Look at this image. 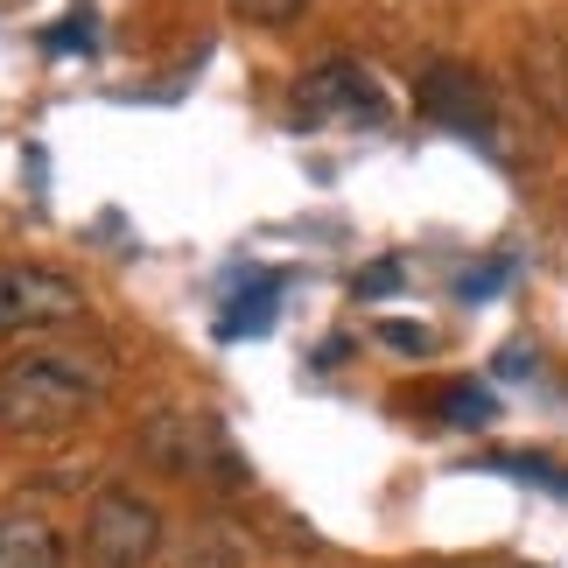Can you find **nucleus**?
<instances>
[{"label":"nucleus","mask_w":568,"mask_h":568,"mask_svg":"<svg viewBox=\"0 0 568 568\" xmlns=\"http://www.w3.org/2000/svg\"><path fill=\"white\" fill-rule=\"evenodd\" d=\"M295 113L310 126H386V92L379 78L352 57H331L295 84Z\"/></svg>","instance_id":"3"},{"label":"nucleus","mask_w":568,"mask_h":568,"mask_svg":"<svg viewBox=\"0 0 568 568\" xmlns=\"http://www.w3.org/2000/svg\"><path fill=\"white\" fill-rule=\"evenodd\" d=\"M84 316V288L57 267H29V260H0V331H63Z\"/></svg>","instance_id":"4"},{"label":"nucleus","mask_w":568,"mask_h":568,"mask_svg":"<svg viewBox=\"0 0 568 568\" xmlns=\"http://www.w3.org/2000/svg\"><path fill=\"white\" fill-rule=\"evenodd\" d=\"M513 281V260H485V267H470L464 281H456V302H485Z\"/></svg>","instance_id":"11"},{"label":"nucleus","mask_w":568,"mask_h":568,"mask_svg":"<svg viewBox=\"0 0 568 568\" xmlns=\"http://www.w3.org/2000/svg\"><path fill=\"white\" fill-rule=\"evenodd\" d=\"M113 365L78 352H29L0 365V428L8 435H63L105 400Z\"/></svg>","instance_id":"1"},{"label":"nucleus","mask_w":568,"mask_h":568,"mask_svg":"<svg viewBox=\"0 0 568 568\" xmlns=\"http://www.w3.org/2000/svg\"><path fill=\"white\" fill-rule=\"evenodd\" d=\"M379 344H393V352H435V337L422 323H379Z\"/></svg>","instance_id":"13"},{"label":"nucleus","mask_w":568,"mask_h":568,"mask_svg":"<svg viewBox=\"0 0 568 568\" xmlns=\"http://www.w3.org/2000/svg\"><path fill=\"white\" fill-rule=\"evenodd\" d=\"M386 288H400V260H379L373 274H358V295H386Z\"/></svg>","instance_id":"15"},{"label":"nucleus","mask_w":568,"mask_h":568,"mask_svg":"<svg viewBox=\"0 0 568 568\" xmlns=\"http://www.w3.org/2000/svg\"><path fill=\"white\" fill-rule=\"evenodd\" d=\"M162 548V513L134 491H99L84 513V555L99 568H148Z\"/></svg>","instance_id":"5"},{"label":"nucleus","mask_w":568,"mask_h":568,"mask_svg":"<svg viewBox=\"0 0 568 568\" xmlns=\"http://www.w3.org/2000/svg\"><path fill=\"white\" fill-rule=\"evenodd\" d=\"M414 99H422V113L435 126H456V134H470V141L498 134V99L470 63H428V71L414 78Z\"/></svg>","instance_id":"6"},{"label":"nucleus","mask_w":568,"mask_h":568,"mask_svg":"<svg viewBox=\"0 0 568 568\" xmlns=\"http://www.w3.org/2000/svg\"><path fill=\"white\" fill-rule=\"evenodd\" d=\"M0 568H63V540L42 513H0Z\"/></svg>","instance_id":"8"},{"label":"nucleus","mask_w":568,"mask_h":568,"mask_svg":"<svg viewBox=\"0 0 568 568\" xmlns=\"http://www.w3.org/2000/svg\"><path fill=\"white\" fill-rule=\"evenodd\" d=\"M519 78H527V92L548 105L555 120H568V29H527L519 42Z\"/></svg>","instance_id":"7"},{"label":"nucleus","mask_w":568,"mask_h":568,"mask_svg":"<svg viewBox=\"0 0 568 568\" xmlns=\"http://www.w3.org/2000/svg\"><path fill=\"white\" fill-rule=\"evenodd\" d=\"M534 373V352L527 344H513V352H498V379H527Z\"/></svg>","instance_id":"16"},{"label":"nucleus","mask_w":568,"mask_h":568,"mask_svg":"<svg viewBox=\"0 0 568 568\" xmlns=\"http://www.w3.org/2000/svg\"><path fill=\"white\" fill-rule=\"evenodd\" d=\"M141 449L155 456L162 470H176V477H211V485H225V491L253 485V470L239 464L225 422H217V414H204V407H196V414H190V407L155 414V422L141 428Z\"/></svg>","instance_id":"2"},{"label":"nucleus","mask_w":568,"mask_h":568,"mask_svg":"<svg viewBox=\"0 0 568 568\" xmlns=\"http://www.w3.org/2000/svg\"><path fill=\"white\" fill-rule=\"evenodd\" d=\"M491 414H498L491 386H449V393H443V422H449V428H485Z\"/></svg>","instance_id":"10"},{"label":"nucleus","mask_w":568,"mask_h":568,"mask_svg":"<svg viewBox=\"0 0 568 568\" xmlns=\"http://www.w3.org/2000/svg\"><path fill=\"white\" fill-rule=\"evenodd\" d=\"M274 295H281V281H260L253 295H239V310L217 323V337H260V331H274Z\"/></svg>","instance_id":"9"},{"label":"nucleus","mask_w":568,"mask_h":568,"mask_svg":"<svg viewBox=\"0 0 568 568\" xmlns=\"http://www.w3.org/2000/svg\"><path fill=\"white\" fill-rule=\"evenodd\" d=\"M50 50H92V21L71 14V29H50Z\"/></svg>","instance_id":"14"},{"label":"nucleus","mask_w":568,"mask_h":568,"mask_svg":"<svg viewBox=\"0 0 568 568\" xmlns=\"http://www.w3.org/2000/svg\"><path fill=\"white\" fill-rule=\"evenodd\" d=\"M239 14H253V21H267V29H281V21H295L310 0H232Z\"/></svg>","instance_id":"12"}]
</instances>
